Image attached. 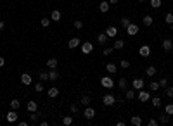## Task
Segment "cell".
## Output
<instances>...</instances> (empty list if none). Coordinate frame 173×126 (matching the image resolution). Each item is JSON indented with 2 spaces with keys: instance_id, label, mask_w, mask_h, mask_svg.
<instances>
[{
  "instance_id": "cell-1",
  "label": "cell",
  "mask_w": 173,
  "mask_h": 126,
  "mask_svg": "<svg viewBox=\"0 0 173 126\" xmlns=\"http://www.w3.org/2000/svg\"><path fill=\"white\" fill-rule=\"evenodd\" d=\"M101 85H102L104 88H113V86H114V81H113L111 76H102V78H101Z\"/></svg>"
},
{
  "instance_id": "cell-2",
  "label": "cell",
  "mask_w": 173,
  "mask_h": 126,
  "mask_svg": "<svg viewBox=\"0 0 173 126\" xmlns=\"http://www.w3.org/2000/svg\"><path fill=\"white\" fill-rule=\"evenodd\" d=\"M102 104H104V106H107V107H109V106H114V104H116V99H114V95H111V93H106V95L102 97Z\"/></svg>"
},
{
  "instance_id": "cell-3",
  "label": "cell",
  "mask_w": 173,
  "mask_h": 126,
  "mask_svg": "<svg viewBox=\"0 0 173 126\" xmlns=\"http://www.w3.org/2000/svg\"><path fill=\"white\" fill-rule=\"evenodd\" d=\"M125 31H127V35L133 36V35H137V33H139V26H137V24H133V22H130V24L125 28Z\"/></svg>"
},
{
  "instance_id": "cell-4",
  "label": "cell",
  "mask_w": 173,
  "mask_h": 126,
  "mask_svg": "<svg viewBox=\"0 0 173 126\" xmlns=\"http://www.w3.org/2000/svg\"><path fill=\"white\" fill-rule=\"evenodd\" d=\"M137 97H139V100H140V102H147V100H151V93H149L147 90H139Z\"/></svg>"
},
{
  "instance_id": "cell-5",
  "label": "cell",
  "mask_w": 173,
  "mask_h": 126,
  "mask_svg": "<svg viewBox=\"0 0 173 126\" xmlns=\"http://www.w3.org/2000/svg\"><path fill=\"white\" fill-rule=\"evenodd\" d=\"M144 85H146V83H144V80H142V78H135V80L132 81L133 90H142V88H144Z\"/></svg>"
},
{
  "instance_id": "cell-6",
  "label": "cell",
  "mask_w": 173,
  "mask_h": 126,
  "mask_svg": "<svg viewBox=\"0 0 173 126\" xmlns=\"http://www.w3.org/2000/svg\"><path fill=\"white\" fill-rule=\"evenodd\" d=\"M106 35H107V38H114L118 35V28L116 26H107L106 28Z\"/></svg>"
},
{
  "instance_id": "cell-7",
  "label": "cell",
  "mask_w": 173,
  "mask_h": 126,
  "mask_svg": "<svg viewBox=\"0 0 173 126\" xmlns=\"http://www.w3.org/2000/svg\"><path fill=\"white\" fill-rule=\"evenodd\" d=\"M80 47H81V52H83V54H92V50H94V45H92L90 42H85V43H81Z\"/></svg>"
},
{
  "instance_id": "cell-8",
  "label": "cell",
  "mask_w": 173,
  "mask_h": 126,
  "mask_svg": "<svg viewBox=\"0 0 173 126\" xmlns=\"http://www.w3.org/2000/svg\"><path fill=\"white\" fill-rule=\"evenodd\" d=\"M139 54H140L142 57H149V55H151V47H149V45H140Z\"/></svg>"
},
{
  "instance_id": "cell-9",
  "label": "cell",
  "mask_w": 173,
  "mask_h": 126,
  "mask_svg": "<svg viewBox=\"0 0 173 126\" xmlns=\"http://www.w3.org/2000/svg\"><path fill=\"white\" fill-rule=\"evenodd\" d=\"M31 81H33L31 74H28V73H23V74H21V83H23V85L29 86V85H31Z\"/></svg>"
},
{
  "instance_id": "cell-10",
  "label": "cell",
  "mask_w": 173,
  "mask_h": 126,
  "mask_svg": "<svg viewBox=\"0 0 173 126\" xmlns=\"http://www.w3.org/2000/svg\"><path fill=\"white\" fill-rule=\"evenodd\" d=\"M83 116L87 118V119H94L95 118V109H92V107H85V111H83Z\"/></svg>"
},
{
  "instance_id": "cell-11",
  "label": "cell",
  "mask_w": 173,
  "mask_h": 126,
  "mask_svg": "<svg viewBox=\"0 0 173 126\" xmlns=\"http://www.w3.org/2000/svg\"><path fill=\"white\" fill-rule=\"evenodd\" d=\"M5 119H7L9 123H16V121H17V112H16L14 109H10V111L7 112V116H5Z\"/></svg>"
},
{
  "instance_id": "cell-12",
  "label": "cell",
  "mask_w": 173,
  "mask_h": 126,
  "mask_svg": "<svg viewBox=\"0 0 173 126\" xmlns=\"http://www.w3.org/2000/svg\"><path fill=\"white\" fill-rule=\"evenodd\" d=\"M161 47H163V50H165V52H170V50L173 48V42L170 40V38H165V40H163V43H161Z\"/></svg>"
},
{
  "instance_id": "cell-13",
  "label": "cell",
  "mask_w": 173,
  "mask_h": 126,
  "mask_svg": "<svg viewBox=\"0 0 173 126\" xmlns=\"http://www.w3.org/2000/svg\"><path fill=\"white\" fill-rule=\"evenodd\" d=\"M26 109H28V112H36V111H38V104H36L35 100H29V102L26 104Z\"/></svg>"
},
{
  "instance_id": "cell-14",
  "label": "cell",
  "mask_w": 173,
  "mask_h": 126,
  "mask_svg": "<svg viewBox=\"0 0 173 126\" xmlns=\"http://www.w3.org/2000/svg\"><path fill=\"white\" fill-rule=\"evenodd\" d=\"M57 66H59V61H57L55 57H50V59L47 61V67H50V69H57Z\"/></svg>"
},
{
  "instance_id": "cell-15",
  "label": "cell",
  "mask_w": 173,
  "mask_h": 126,
  "mask_svg": "<svg viewBox=\"0 0 173 126\" xmlns=\"http://www.w3.org/2000/svg\"><path fill=\"white\" fill-rule=\"evenodd\" d=\"M61 17H62V16H61L59 9H54V10L50 12V19H52V21H57V22H59V21H61Z\"/></svg>"
},
{
  "instance_id": "cell-16",
  "label": "cell",
  "mask_w": 173,
  "mask_h": 126,
  "mask_svg": "<svg viewBox=\"0 0 173 126\" xmlns=\"http://www.w3.org/2000/svg\"><path fill=\"white\" fill-rule=\"evenodd\" d=\"M80 45H81V42H80L78 38H71V40L68 42V47H69V48H76V47H80Z\"/></svg>"
},
{
  "instance_id": "cell-17",
  "label": "cell",
  "mask_w": 173,
  "mask_h": 126,
  "mask_svg": "<svg viewBox=\"0 0 173 126\" xmlns=\"http://www.w3.org/2000/svg\"><path fill=\"white\" fill-rule=\"evenodd\" d=\"M127 86H128L127 78H125V76H121V78L118 80V88H120V90H127Z\"/></svg>"
},
{
  "instance_id": "cell-18",
  "label": "cell",
  "mask_w": 173,
  "mask_h": 126,
  "mask_svg": "<svg viewBox=\"0 0 173 126\" xmlns=\"http://www.w3.org/2000/svg\"><path fill=\"white\" fill-rule=\"evenodd\" d=\"M107 40H109V38H107V35H106V33L97 35V42H99L101 45H106V43H107Z\"/></svg>"
},
{
  "instance_id": "cell-19",
  "label": "cell",
  "mask_w": 173,
  "mask_h": 126,
  "mask_svg": "<svg viewBox=\"0 0 173 126\" xmlns=\"http://www.w3.org/2000/svg\"><path fill=\"white\" fill-rule=\"evenodd\" d=\"M106 69H107V73H111V74H114V73L118 71V66H116L114 62H107V66H106Z\"/></svg>"
},
{
  "instance_id": "cell-20",
  "label": "cell",
  "mask_w": 173,
  "mask_h": 126,
  "mask_svg": "<svg viewBox=\"0 0 173 126\" xmlns=\"http://www.w3.org/2000/svg\"><path fill=\"white\" fill-rule=\"evenodd\" d=\"M47 95H49L50 99H54V97H57V95H59V88H55V86H52V88H49V90H47Z\"/></svg>"
},
{
  "instance_id": "cell-21",
  "label": "cell",
  "mask_w": 173,
  "mask_h": 126,
  "mask_svg": "<svg viewBox=\"0 0 173 126\" xmlns=\"http://www.w3.org/2000/svg\"><path fill=\"white\" fill-rule=\"evenodd\" d=\"M49 80H50V81H57V80H59V73H57L55 69H50V73H49Z\"/></svg>"
},
{
  "instance_id": "cell-22",
  "label": "cell",
  "mask_w": 173,
  "mask_h": 126,
  "mask_svg": "<svg viewBox=\"0 0 173 126\" xmlns=\"http://www.w3.org/2000/svg\"><path fill=\"white\" fill-rule=\"evenodd\" d=\"M109 5H111V3L104 0V2H101V5H99V10H101V12H107V10H109Z\"/></svg>"
},
{
  "instance_id": "cell-23",
  "label": "cell",
  "mask_w": 173,
  "mask_h": 126,
  "mask_svg": "<svg viewBox=\"0 0 173 126\" xmlns=\"http://www.w3.org/2000/svg\"><path fill=\"white\" fill-rule=\"evenodd\" d=\"M152 21H154V19H152V16H144L142 24H144V26H151V24H152Z\"/></svg>"
},
{
  "instance_id": "cell-24",
  "label": "cell",
  "mask_w": 173,
  "mask_h": 126,
  "mask_svg": "<svg viewBox=\"0 0 173 126\" xmlns=\"http://www.w3.org/2000/svg\"><path fill=\"white\" fill-rule=\"evenodd\" d=\"M123 47H125V42H123V40H116V42H114V45H113V48H114V50H121Z\"/></svg>"
},
{
  "instance_id": "cell-25",
  "label": "cell",
  "mask_w": 173,
  "mask_h": 126,
  "mask_svg": "<svg viewBox=\"0 0 173 126\" xmlns=\"http://www.w3.org/2000/svg\"><path fill=\"white\" fill-rule=\"evenodd\" d=\"M135 95H137V93H135V90H127V92H125L127 100H133V99H135Z\"/></svg>"
},
{
  "instance_id": "cell-26",
  "label": "cell",
  "mask_w": 173,
  "mask_h": 126,
  "mask_svg": "<svg viewBox=\"0 0 173 126\" xmlns=\"http://www.w3.org/2000/svg\"><path fill=\"white\" fill-rule=\"evenodd\" d=\"M132 125L133 126H142V118H140V116H133V118H132Z\"/></svg>"
},
{
  "instance_id": "cell-27",
  "label": "cell",
  "mask_w": 173,
  "mask_h": 126,
  "mask_svg": "<svg viewBox=\"0 0 173 126\" xmlns=\"http://www.w3.org/2000/svg\"><path fill=\"white\" fill-rule=\"evenodd\" d=\"M50 22H52V19H50V17H42V21H40V24H42L43 28L50 26Z\"/></svg>"
},
{
  "instance_id": "cell-28",
  "label": "cell",
  "mask_w": 173,
  "mask_h": 126,
  "mask_svg": "<svg viewBox=\"0 0 173 126\" xmlns=\"http://www.w3.org/2000/svg\"><path fill=\"white\" fill-rule=\"evenodd\" d=\"M19 106H21V102H19L17 99H14V100H10V109H14V111H17V109H19Z\"/></svg>"
},
{
  "instance_id": "cell-29",
  "label": "cell",
  "mask_w": 173,
  "mask_h": 126,
  "mask_svg": "<svg viewBox=\"0 0 173 126\" xmlns=\"http://www.w3.org/2000/svg\"><path fill=\"white\" fill-rule=\"evenodd\" d=\"M62 125L64 126L73 125V118H71V116H64V118H62Z\"/></svg>"
},
{
  "instance_id": "cell-30",
  "label": "cell",
  "mask_w": 173,
  "mask_h": 126,
  "mask_svg": "<svg viewBox=\"0 0 173 126\" xmlns=\"http://www.w3.org/2000/svg\"><path fill=\"white\" fill-rule=\"evenodd\" d=\"M146 74H147V76H154V74H156V67H154V66H149V67L146 69Z\"/></svg>"
},
{
  "instance_id": "cell-31",
  "label": "cell",
  "mask_w": 173,
  "mask_h": 126,
  "mask_svg": "<svg viewBox=\"0 0 173 126\" xmlns=\"http://www.w3.org/2000/svg\"><path fill=\"white\" fill-rule=\"evenodd\" d=\"M151 102H152V106H154V107H161V99H159V97L151 99Z\"/></svg>"
},
{
  "instance_id": "cell-32",
  "label": "cell",
  "mask_w": 173,
  "mask_h": 126,
  "mask_svg": "<svg viewBox=\"0 0 173 126\" xmlns=\"http://www.w3.org/2000/svg\"><path fill=\"white\" fill-rule=\"evenodd\" d=\"M161 3H163L161 0H151V7H152V9H159Z\"/></svg>"
},
{
  "instance_id": "cell-33",
  "label": "cell",
  "mask_w": 173,
  "mask_h": 126,
  "mask_svg": "<svg viewBox=\"0 0 173 126\" xmlns=\"http://www.w3.org/2000/svg\"><path fill=\"white\" fill-rule=\"evenodd\" d=\"M165 112H166L168 116H173V104H166V107H165Z\"/></svg>"
},
{
  "instance_id": "cell-34",
  "label": "cell",
  "mask_w": 173,
  "mask_h": 126,
  "mask_svg": "<svg viewBox=\"0 0 173 126\" xmlns=\"http://www.w3.org/2000/svg\"><path fill=\"white\" fill-rule=\"evenodd\" d=\"M73 26H75L76 29H81V28H83V21H80V19H76V21H73Z\"/></svg>"
},
{
  "instance_id": "cell-35",
  "label": "cell",
  "mask_w": 173,
  "mask_h": 126,
  "mask_svg": "<svg viewBox=\"0 0 173 126\" xmlns=\"http://www.w3.org/2000/svg\"><path fill=\"white\" fill-rule=\"evenodd\" d=\"M149 88H151V90H154V92H156V90H159V88H161V86H159V81H152V83L149 85Z\"/></svg>"
},
{
  "instance_id": "cell-36",
  "label": "cell",
  "mask_w": 173,
  "mask_h": 126,
  "mask_svg": "<svg viewBox=\"0 0 173 126\" xmlns=\"http://www.w3.org/2000/svg\"><path fill=\"white\" fill-rule=\"evenodd\" d=\"M38 118H40V114H38V112H31L29 121H31V123H38Z\"/></svg>"
},
{
  "instance_id": "cell-37",
  "label": "cell",
  "mask_w": 173,
  "mask_h": 126,
  "mask_svg": "<svg viewBox=\"0 0 173 126\" xmlns=\"http://www.w3.org/2000/svg\"><path fill=\"white\" fill-rule=\"evenodd\" d=\"M165 21H166L168 24H172V22H173V14H172V12H168V14L165 16Z\"/></svg>"
},
{
  "instance_id": "cell-38",
  "label": "cell",
  "mask_w": 173,
  "mask_h": 126,
  "mask_svg": "<svg viewBox=\"0 0 173 126\" xmlns=\"http://www.w3.org/2000/svg\"><path fill=\"white\" fill-rule=\"evenodd\" d=\"M120 22H121V28H127V26L130 24V19H128V17H123Z\"/></svg>"
},
{
  "instance_id": "cell-39",
  "label": "cell",
  "mask_w": 173,
  "mask_h": 126,
  "mask_svg": "<svg viewBox=\"0 0 173 126\" xmlns=\"http://www.w3.org/2000/svg\"><path fill=\"white\" fill-rule=\"evenodd\" d=\"M120 67L128 69V67H130V62H128V61H120Z\"/></svg>"
},
{
  "instance_id": "cell-40",
  "label": "cell",
  "mask_w": 173,
  "mask_h": 126,
  "mask_svg": "<svg viewBox=\"0 0 173 126\" xmlns=\"http://www.w3.org/2000/svg\"><path fill=\"white\" fill-rule=\"evenodd\" d=\"M159 86H161V88H166V86H168V80H166V78H161V80H159Z\"/></svg>"
},
{
  "instance_id": "cell-41",
  "label": "cell",
  "mask_w": 173,
  "mask_h": 126,
  "mask_svg": "<svg viewBox=\"0 0 173 126\" xmlns=\"http://www.w3.org/2000/svg\"><path fill=\"white\" fill-rule=\"evenodd\" d=\"M35 92H36V93H40V92H43V85H42V81L35 85Z\"/></svg>"
},
{
  "instance_id": "cell-42",
  "label": "cell",
  "mask_w": 173,
  "mask_h": 126,
  "mask_svg": "<svg viewBox=\"0 0 173 126\" xmlns=\"http://www.w3.org/2000/svg\"><path fill=\"white\" fill-rule=\"evenodd\" d=\"M159 121H161V123H168V121H170L168 114H166V112H165V114H161V116H159Z\"/></svg>"
},
{
  "instance_id": "cell-43",
  "label": "cell",
  "mask_w": 173,
  "mask_h": 126,
  "mask_svg": "<svg viewBox=\"0 0 173 126\" xmlns=\"http://www.w3.org/2000/svg\"><path fill=\"white\" fill-rule=\"evenodd\" d=\"M38 78H40V81H47L49 80V73H40Z\"/></svg>"
},
{
  "instance_id": "cell-44",
  "label": "cell",
  "mask_w": 173,
  "mask_h": 126,
  "mask_svg": "<svg viewBox=\"0 0 173 126\" xmlns=\"http://www.w3.org/2000/svg\"><path fill=\"white\" fill-rule=\"evenodd\" d=\"M81 104H83V106L87 107V106L90 104V97H87V95H85V97H81Z\"/></svg>"
},
{
  "instance_id": "cell-45",
  "label": "cell",
  "mask_w": 173,
  "mask_h": 126,
  "mask_svg": "<svg viewBox=\"0 0 173 126\" xmlns=\"http://www.w3.org/2000/svg\"><path fill=\"white\" fill-rule=\"evenodd\" d=\"M113 50H114L113 47H106V48H104V55H109V54H111Z\"/></svg>"
},
{
  "instance_id": "cell-46",
  "label": "cell",
  "mask_w": 173,
  "mask_h": 126,
  "mask_svg": "<svg viewBox=\"0 0 173 126\" xmlns=\"http://www.w3.org/2000/svg\"><path fill=\"white\" fill-rule=\"evenodd\" d=\"M69 109H71V112H73V114H75V112H78V106H76V104H71V106H69Z\"/></svg>"
},
{
  "instance_id": "cell-47",
  "label": "cell",
  "mask_w": 173,
  "mask_h": 126,
  "mask_svg": "<svg viewBox=\"0 0 173 126\" xmlns=\"http://www.w3.org/2000/svg\"><path fill=\"white\" fill-rule=\"evenodd\" d=\"M166 95H168V97H173V86H166Z\"/></svg>"
},
{
  "instance_id": "cell-48",
  "label": "cell",
  "mask_w": 173,
  "mask_h": 126,
  "mask_svg": "<svg viewBox=\"0 0 173 126\" xmlns=\"http://www.w3.org/2000/svg\"><path fill=\"white\" fill-rule=\"evenodd\" d=\"M147 125H149V126H156V125H158V119H154V118H152V119H149V121H147Z\"/></svg>"
},
{
  "instance_id": "cell-49",
  "label": "cell",
  "mask_w": 173,
  "mask_h": 126,
  "mask_svg": "<svg viewBox=\"0 0 173 126\" xmlns=\"http://www.w3.org/2000/svg\"><path fill=\"white\" fill-rule=\"evenodd\" d=\"M3 64H5V59H3V57H0V67H3Z\"/></svg>"
},
{
  "instance_id": "cell-50",
  "label": "cell",
  "mask_w": 173,
  "mask_h": 126,
  "mask_svg": "<svg viewBox=\"0 0 173 126\" xmlns=\"http://www.w3.org/2000/svg\"><path fill=\"white\" fill-rule=\"evenodd\" d=\"M3 28H5V22H3V21H0V31H3Z\"/></svg>"
},
{
  "instance_id": "cell-51",
  "label": "cell",
  "mask_w": 173,
  "mask_h": 126,
  "mask_svg": "<svg viewBox=\"0 0 173 126\" xmlns=\"http://www.w3.org/2000/svg\"><path fill=\"white\" fill-rule=\"evenodd\" d=\"M116 2H118V0H109V3H116Z\"/></svg>"
},
{
  "instance_id": "cell-52",
  "label": "cell",
  "mask_w": 173,
  "mask_h": 126,
  "mask_svg": "<svg viewBox=\"0 0 173 126\" xmlns=\"http://www.w3.org/2000/svg\"><path fill=\"white\" fill-rule=\"evenodd\" d=\"M172 29H173V22H172Z\"/></svg>"
},
{
  "instance_id": "cell-53",
  "label": "cell",
  "mask_w": 173,
  "mask_h": 126,
  "mask_svg": "<svg viewBox=\"0 0 173 126\" xmlns=\"http://www.w3.org/2000/svg\"><path fill=\"white\" fill-rule=\"evenodd\" d=\"M139 2H144V0H139Z\"/></svg>"
},
{
  "instance_id": "cell-54",
  "label": "cell",
  "mask_w": 173,
  "mask_h": 126,
  "mask_svg": "<svg viewBox=\"0 0 173 126\" xmlns=\"http://www.w3.org/2000/svg\"><path fill=\"white\" fill-rule=\"evenodd\" d=\"M49 2H54V0H49Z\"/></svg>"
}]
</instances>
